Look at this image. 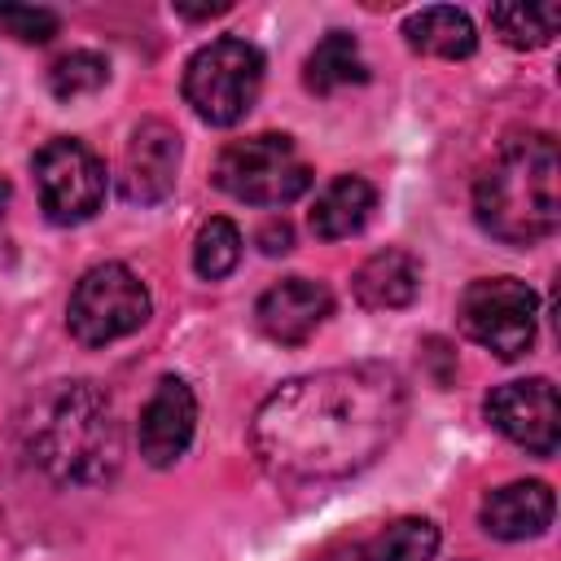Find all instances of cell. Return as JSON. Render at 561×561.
Here are the masks:
<instances>
[{
	"mask_svg": "<svg viewBox=\"0 0 561 561\" xmlns=\"http://www.w3.org/2000/svg\"><path fill=\"white\" fill-rule=\"evenodd\" d=\"M61 18L53 9H35V4H0V31H9L22 44H48L57 35Z\"/></svg>",
	"mask_w": 561,
	"mask_h": 561,
	"instance_id": "22",
	"label": "cell"
},
{
	"mask_svg": "<svg viewBox=\"0 0 561 561\" xmlns=\"http://www.w3.org/2000/svg\"><path fill=\"white\" fill-rule=\"evenodd\" d=\"M26 451L57 482H105L123 465L114 403L92 381H53L26 416Z\"/></svg>",
	"mask_w": 561,
	"mask_h": 561,
	"instance_id": "2",
	"label": "cell"
},
{
	"mask_svg": "<svg viewBox=\"0 0 561 561\" xmlns=\"http://www.w3.org/2000/svg\"><path fill=\"white\" fill-rule=\"evenodd\" d=\"M486 421L517 447L535 456H552L561 438V416H557V386L548 377H526L495 386L486 394Z\"/></svg>",
	"mask_w": 561,
	"mask_h": 561,
	"instance_id": "9",
	"label": "cell"
},
{
	"mask_svg": "<svg viewBox=\"0 0 561 561\" xmlns=\"http://www.w3.org/2000/svg\"><path fill=\"white\" fill-rule=\"evenodd\" d=\"M175 13H180V18H193V22H202V18L228 13V4H224V0H219V4H197V9H188V4H175Z\"/></svg>",
	"mask_w": 561,
	"mask_h": 561,
	"instance_id": "24",
	"label": "cell"
},
{
	"mask_svg": "<svg viewBox=\"0 0 561 561\" xmlns=\"http://www.w3.org/2000/svg\"><path fill=\"white\" fill-rule=\"evenodd\" d=\"M193 430H197V399H193L188 381L184 377H162L153 386V394L145 399V408H140V425H136L140 456L153 469H167L188 451Z\"/></svg>",
	"mask_w": 561,
	"mask_h": 561,
	"instance_id": "10",
	"label": "cell"
},
{
	"mask_svg": "<svg viewBox=\"0 0 561 561\" xmlns=\"http://www.w3.org/2000/svg\"><path fill=\"white\" fill-rule=\"evenodd\" d=\"M215 184L250 206H289L311 188V171L289 136L263 131L224 145V153L215 158Z\"/></svg>",
	"mask_w": 561,
	"mask_h": 561,
	"instance_id": "5",
	"label": "cell"
},
{
	"mask_svg": "<svg viewBox=\"0 0 561 561\" xmlns=\"http://www.w3.org/2000/svg\"><path fill=\"white\" fill-rule=\"evenodd\" d=\"M364 79H368V66H364V57H359L355 35H346V31H329V35L311 48V57H307V66H302V83H307L316 96L342 92V88L364 83Z\"/></svg>",
	"mask_w": 561,
	"mask_h": 561,
	"instance_id": "17",
	"label": "cell"
},
{
	"mask_svg": "<svg viewBox=\"0 0 561 561\" xmlns=\"http://www.w3.org/2000/svg\"><path fill=\"white\" fill-rule=\"evenodd\" d=\"M145 320H149V289L123 263H96L70 289L66 324L79 346H110L136 333Z\"/></svg>",
	"mask_w": 561,
	"mask_h": 561,
	"instance_id": "6",
	"label": "cell"
},
{
	"mask_svg": "<svg viewBox=\"0 0 561 561\" xmlns=\"http://www.w3.org/2000/svg\"><path fill=\"white\" fill-rule=\"evenodd\" d=\"M351 289H355V302L368 311H399L421 294V259L399 245L377 250L359 263V272L351 276Z\"/></svg>",
	"mask_w": 561,
	"mask_h": 561,
	"instance_id": "13",
	"label": "cell"
},
{
	"mask_svg": "<svg viewBox=\"0 0 561 561\" xmlns=\"http://www.w3.org/2000/svg\"><path fill=\"white\" fill-rule=\"evenodd\" d=\"M31 171H35L39 206H44V215L53 224H83V219H92L101 210L105 167L83 140H70V136L48 140L31 158Z\"/></svg>",
	"mask_w": 561,
	"mask_h": 561,
	"instance_id": "8",
	"label": "cell"
},
{
	"mask_svg": "<svg viewBox=\"0 0 561 561\" xmlns=\"http://www.w3.org/2000/svg\"><path fill=\"white\" fill-rule=\"evenodd\" d=\"M552 522V491L548 482H508L482 500V530L495 539H535Z\"/></svg>",
	"mask_w": 561,
	"mask_h": 561,
	"instance_id": "14",
	"label": "cell"
},
{
	"mask_svg": "<svg viewBox=\"0 0 561 561\" xmlns=\"http://www.w3.org/2000/svg\"><path fill=\"white\" fill-rule=\"evenodd\" d=\"M259 245H263V254H285L294 245V228L285 219H267L259 232Z\"/></svg>",
	"mask_w": 561,
	"mask_h": 561,
	"instance_id": "23",
	"label": "cell"
},
{
	"mask_svg": "<svg viewBox=\"0 0 561 561\" xmlns=\"http://www.w3.org/2000/svg\"><path fill=\"white\" fill-rule=\"evenodd\" d=\"M329 311H333V294H329L320 280H307V276H285V280L272 285V289L259 298V307H254L259 329H263L272 342H280V346L307 342V337L324 324Z\"/></svg>",
	"mask_w": 561,
	"mask_h": 561,
	"instance_id": "12",
	"label": "cell"
},
{
	"mask_svg": "<svg viewBox=\"0 0 561 561\" xmlns=\"http://www.w3.org/2000/svg\"><path fill=\"white\" fill-rule=\"evenodd\" d=\"M4 206H9V180L0 175V215H4Z\"/></svg>",
	"mask_w": 561,
	"mask_h": 561,
	"instance_id": "25",
	"label": "cell"
},
{
	"mask_svg": "<svg viewBox=\"0 0 561 561\" xmlns=\"http://www.w3.org/2000/svg\"><path fill=\"white\" fill-rule=\"evenodd\" d=\"M175 171H180L175 127H167L162 118L140 123L127 140V153H123V175H118L123 197L140 202V206H153L175 188Z\"/></svg>",
	"mask_w": 561,
	"mask_h": 561,
	"instance_id": "11",
	"label": "cell"
},
{
	"mask_svg": "<svg viewBox=\"0 0 561 561\" xmlns=\"http://www.w3.org/2000/svg\"><path fill=\"white\" fill-rule=\"evenodd\" d=\"M241 263V232L232 219L210 215L193 237V272L202 280H224Z\"/></svg>",
	"mask_w": 561,
	"mask_h": 561,
	"instance_id": "20",
	"label": "cell"
},
{
	"mask_svg": "<svg viewBox=\"0 0 561 561\" xmlns=\"http://www.w3.org/2000/svg\"><path fill=\"white\" fill-rule=\"evenodd\" d=\"M403 39H408L412 53L438 57V61H460L478 48V31H473L469 13L447 9V4H430V9L412 13L403 22Z\"/></svg>",
	"mask_w": 561,
	"mask_h": 561,
	"instance_id": "16",
	"label": "cell"
},
{
	"mask_svg": "<svg viewBox=\"0 0 561 561\" xmlns=\"http://www.w3.org/2000/svg\"><path fill=\"white\" fill-rule=\"evenodd\" d=\"M105 79H110L105 57H101V53H88V48L66 53V57H61V61H53V70H48V88H53V96H57V101L92 96L96 88H105Z\"/></svg>",
	"mask_w": 561,
	"mask_h": 561,
	"instance_id": "21",
	"label": "cell"
},
{
	"mask_svg": "<svg viewBox=\"0 0 561 561\" xmlns=\"http://www.w3.org/2000/svg\"><path fill=\"white\" fill-rule=\"evenodd\" d=\"M460 329L469 342L495 351L500 359H517L535 346L539 298L517 276H482L460 294Z\"/></svg>",
	"mask_w": 561,
	"mask_h": 561,
	"instance_id": "7",
	"label": "cell"
},
{
	"mask_svg": "<svg viewBox=\"0 0 561 561\" xmlns=\"http://www.w3.org/2000/svg\"><path fill=\"white\" fill-rule=\"evenodd\" d=\"M408 421V386L386 364H342L272 390L250 425L259 465L285 482L368 469Z\"/></svg>",
	"mask_w": 561,
	"mask_h": 561,
	"instance_id": "1",
	"label": "cell"
},
{
	"mask_svg": "<svg viewBox=\"0 0 561 561\" xmlns=\"http://www.w3.org/2000/svg\"><path fill=\"white\" fill-rule=\"evenodd\" d=\"M557 4H491V26L508 48H543L557 35Z\"/></svg>",
	"mask_w": 561,
	"mask_h": 561,
	"instance_id": "19",
	"label": "cell"
},
{
	"mask_svg": "<svg viewBox=\"0 0 561 561\" xmlns=\"http://www.w3.org/2000/svg\"><path fill=\"white\" fill-rule=\"evenodd\" d=\"M263 88V53L245 39H210L184 66V101L210 127H232L250 114Z\"/></svg>",
	"mask_w": 561,
	"mask_h": 561,
	"instance_id": "4",
	"label": "cell"
},
{
	"mask_svg": "<svg viewBox=\"0 0 561 561\" xmlns=\"http://www.w3.org/2000/svg\"><path fill=\"white\" fill-rule=\"evenodd\" d=\"M377 210V188L364 175H337L324 184V193L311 206V232L320 241H346L355 237Z\"/></svg>",
	"mask_w": 561,
	"mask_h": 561,
	"instance_id": "15",
	"label": "cell"
},
{
	"mask_svg": "<svg viewBox=\"0 0 561 561\" xmlns=\"http://www.w3.org/2000/svg\"><path fill=\"white\" fill-rule=\"evenodd\" d=\"M438 526L425 517H399L364 543V561H434Z\"/></svg>",
	"mask_w": 561,
	"mask_h": 561,
	"instance_id": "18",
	"label": "cell"
},
{
	"mask_svg": "<svg viewBox=\"0 0 561 561\" xmlns=\"http://www.w3.org/2000/svg\"><path fill=\"white\" fill-rule=\"evenodd\" d=\"M478 224L504 245H535L557 232V140L548 131L508 140L473 184Z\"/></svg>",
	"mask_w": 561,
	"mask_h": 561,
	"instance_id": "3",
	"label": "cell"
}]
</instances>
